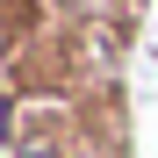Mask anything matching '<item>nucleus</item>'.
I'll return each instance as SVG.
<instances>
[{"instance_id": "obj_1", "label": "nucleus", "mask_w": 158, "mask_h": 158, "mask_svg": "<svg viewBox=\"0 0 158 158\" xmlns=\"http://www.w3.org/2000/svg\"><path fill=\"white\" fill-rule=\"evenodd\" d=\"M15 158H72V144L50 129H15Z\"/></svg>"}]
</instances>
